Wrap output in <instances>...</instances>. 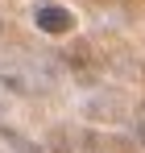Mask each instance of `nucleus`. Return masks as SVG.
Masks as SVG:
<instances>
[{
	"label": "nucleus",
	"instance_id": "obj_1",
	"mask_svg": "<svg viewBox=\"0 0 145 153\" xmlns=\"http://www.w3.org/2000/svg\"><path fill=\"white\" fill-rule=\"evenodd\" d=\"M37 29H46V33H62V29H71V13L50 4V8L37 13Z\"/></svg>",
	"mask_w": 145,
	"mask_h": 153
}]
</instances>
